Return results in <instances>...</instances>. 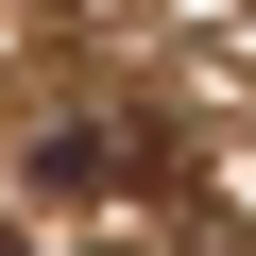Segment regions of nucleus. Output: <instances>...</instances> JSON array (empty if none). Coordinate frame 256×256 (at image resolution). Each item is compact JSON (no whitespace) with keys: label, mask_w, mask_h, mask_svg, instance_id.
<instances>
[{"label":"nucleus","mask_w":256,"mask_h":256,"mask_svg":"<svg viewBox=\"0 0 256 256\" xmlns=\"http://www.w3.org/2000/svg\"><path fill=\"white\" fill-rule=\"evenodd\" d=\"M52 188H86V205L171 188V137H154V120H68V137H52Z\"/></svg>","instance_id":"nucleus-1"},{"label":"nucleus","mask_w":256,"mask_h":256,"mask_svg":"<svg viewBox=\"0 0 256 256\" xmlns=\"http://www.w3.org/2000/svg\"><path fill=\"white\" fill-rule=\"evenodd\" d=\"M0 256H18V239H0Z\"/></svg>","instance_id":"nucleus-2"}]
</instances>
